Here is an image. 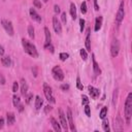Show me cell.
Segmentation results:
<instances>
[{
    "label": "cell",
    "mask_w": 132,
    "mask_h": 132,
    "mask_svg": "<svg viewBox=\"0 0 132 132\" xmlns=\"http://www.w3.org/2000/svg\"><path fill=\"white\" fill-rule=\"evenodd\" d=\"M102 128L105 132H108L109 131V124H108V121L107 120H103L102 122Z\"/></svg>",
    "instance_id": "cell-24"
},
{
    "label": "cell",
    "mask_w": 132,
    "mask_h": 132,
    "mask_svg": "<svg viewBox=\"0 0 132 132\" xmlns=\"http://www.w3.org/2000/svg\"><path fill=\"white\" fill-rule=\"evenodd\" d=\"M61 90H63V91H67L68 89H69V86L67 85V84H63V85H61Z\"/></svg>",
    "instance_id": "cell-39"
},
{
    "label": "cell",
    "mask_w": 132,
    "mask_h": 132,
    "mask_svg": "<svg viewBox=\"0 0 132 132\" xmlns=\"http://www.w3.org/2000/svg\"><path fill=\"white\" fill-rule=\"evenodd\" d=\"M0 78H1V84H2V85H4V84H5V80H4L3 76H2V74H0Z\"/></svg>",
    "instance_id": "cell-47"
},
{
    "label": "cell",
    "mask_w": 132,
    "mask_h": 132,
    "mask_svg": "<svg viewBox=\"0 0 132 132\" xmlns=\"http://www.w3.org/2000/svg\"><path fill=\"white\" fill-rule=\"evenodd\" d=\"M51 110H52V106H51V105H46V106H45V108H44V112H45V113H47V112H48V111H51Z\"/></svg>",
    "instance_id": "cell-40"
},
{
    "label": "cell",
    "mask_w": 132,
    "mask_h": 132,
    "mask_svg": "<svg viewBox=\"0 0 132 132\" xmlns=\"http://www.w3.org/2000/svg\"><path fill=\"white\" fill-rule=\"evenodd\" d=\"M101 26H102V16H98L96 19V23H95V28L94 30L95 31H99L101 29Z\"/></svg>",
    "instance_id": "cell-21"
},
{
    "label": "cell",
    "mask_w": 132,
    "mask_h": 132,
    "mask_svg": "<svg viewBox=\"0 0 132 132\" xmlns=\"http://www.w3.org/2000/svg\"><path fill=\"white\" fill-rule=\"evenodd\" d=\"M113 127H114V130H116V131H121V130L123 129V124H122V121H121L120 118L114 119Z\"/></svg>",
    "instance_id": "cell-13"
},
{
    "label": "cell",
    "mask_w": 132,
    "mask_h": 132,
    "mask_svg": "<svg viewBox=\"0 0 132 132\" xmlns=\"http://www.w3.org/2000/svg\"><path fill=\"white\" fill-rule=\"evenodd\" d=\"M52 73H53V76H54V78H55L56 80H58V81L63 80V78H64V73H63L62 69H61L59 66H55V67L53 68V70H52Z\"/></svg>",
    "instance_id": "cell-4"
},
{
    "label": "cell",
    "mask_w": 132,
    "mask_h": 132,
    "mask_svg": "<svg viewBox=\"0 0 132 132\" xmlns=\"http://www.w3.org/2000/svg\"><path fill=\"white\" fill-rule=\"evenodd\" d=\"M12 102H13V105H14V106H18V105L20 104V97L16 96V95H14V96L12 97Z\"/></svg>",
    "instance_id": "cell-28"
},
{
    "label": "cell",
    "mask_w": 132,
    "mask_h": 132,
    "mask_svg": "<svg viewBox=\"0 0 132 132\" xmlns=\"http://www.w3.org/2000/svg\"><path fill=\"white\" fill-rule=\"evenodd\" d=\"M81 104L82 105H86V104H88V102H89V99H88V97L86 96V95H82L81 96Z\"/></svg>",
    "instance_id": "cell-32"
},
{
    "label": "cell",
    "mask_w": 132,
    "mask_h": 132,
    "mask_svg": "<svg viewBox=\"0 0 132 132\" xmlns=\"http://www.w3.org/2000/svg\"><path fill=\"white\" fill-rule=\"evenodd\" d=\"M1 62H2V64H3L5 67H9V66L11 65V60H10V57H8V56L2 57Z\"/></svg>",
    "instance_id": "cell-19"
},
{
    "label": "cell",
    "mask_w": 132,
    "mask_h": 132,
    "mask_svg": "<svg viewBox=\"0 0 132 132\" xmlns=\"http://www.w3.org/2000/svg\"><path fill=\"white\" fill-rule=\"evenodd\" d=\"M47 1H48V0H43V2H47Z\"/></svg>",
    "instance_id": "cell-48"
},
{
    "label": "cell",
    "mask_w": 132,
    "mask_h": 132,
    "mask_svg": "<svg viewBox=\"0 0 132 132\" xmlns=\"http://www.w3.org/2000/svg\"><path fill=\"white\" fill-rule=\"evenodd\" d=\"M59 57H60V60H61V61H65V60H67V59H68L69 55H68L67 53H61Z\"/></svg>",
    "instance_id": "cell-29"
},
{
    "label": "cell",
    "mask_w": 132,
    "mask_h": 132,
    "mask_svg": "<svg viewBox=\"0 0 132 132\" xmlns=\"http://www.w3.org/2000/svg\"><path fill=\"white\" fill-rule=\"evenodd\" d=\"M119 51H120V43H119V40L118 39H113L111 41V44H110V54H111V57H117L118 54H119Z\"/></svg>",
    "instance_id": "cell-5"
},
{
    "label": "cell",
    "mask_w": 132,
    "mask_h": 132,
    "mask_svg": "<svg viewBox=\"0 0 132 132\" xmlns=\"http://www.w3.org/2000/svg\"><path fill=\"white\" fill-rule=\"evenodd\" d=\"M67 119L69 121V126H70V130L71 131H75V126L73 123V118H72V112L70 108H67Z\"/></svg>",
    "instance_id": "cell-9"
},
{
    "label": "cell",
    "mask_w": 132,
    "mask_h": 132,
    "mask_svg": "<svg viewBox=\"0 0 132 132\" xmlns=\"http://www.w3.org/2000/svg\"><path fill=\"white\" fill-rule=\"evenodd\" d=\"M86 51H91V42H90V30L87 32V37H86Z\"/></svg>",
    "instance_id": "cell-23"
},
{
    "label": "cell",
    "mask_w": 132,
    "mask_h": 132,
    "mask_svg": "<svg viewBox=\"0 0 132 132\" xmlns=\"http://www.w3.org/2000/svg\"><path fill=\"white\" fill-rule=\"evenodd\" d=\"M124 16H125V9H124V2L122 1L121 4H120L119 10H118V12H117V16H116L117 22L120 24V23L124 20Z\"/></svg>",
    "instance_id": "cell-7"
},
{
    "label": "cell",
    "mask_w": 132,
    "mask_h": 132,
    "mask_svg": "<svg viewBox=\"0 0 132 132\" xmlns=\"http://www.w3.org/2000/svg\"><path fill=\"white\" fill-rule=\"evenodd\" d=\"M94 6H95V10H99V6L97 4V0H94Z\"/></svg>",
    "instance_id": "cell-44"
},
{
    "label": "cell",
    "mask_w": 132,
    "mask_h": 132,
    "mask_svg": "<svg viewBox=\"0 0 132 132\" xmlns=\"http://www.w3.org/2000/svg\"><path fill=\"white\" fill-rule=\"evenodd\" d=\"M51 123H52V126H53V128H54L55 131H57V132H60L61 131V127H60V125L58 124V122L56 121L55 118H51Z\"/></svg>",
    "instance_id": "cell-18"
},
{
    "label": "cell",
    "mask_w": 132,
    "mask_h": 132,
    "mask_svg": "<svg viewBox=\"0 0 132 132\" xmlns=\"http://www.w3.org/2000/svg\"><path fill=\"white\" fill-rule=\"evenodd\" d=\"M22 44H23V47H24L25 52H26L28 55H30V56L33 57V58H37V57H38L37 50H36V47H35V45H34L33 43H31V42L28 41L27 39L23 38V39H22Z\"/></svg>",
    "instance_id": "cell-2"
},
{
    "label": "cell",
    "mask_w": 132,
    "mask_h": 132,
    "mask_svg": "<svg viewBox=\"0 0 132 132\" xmlns=\"http://www.w3.org/2000/svg\"><path fill=\"white\" fill-rule=\"evenodd\" d=\"M3 54H4V48H3L2 45H0V57L3 56Z\"/></svg>",
    "instance_id": "cell-46"
},
{
    "label": "cell",
    "mask_w": 132,
    "mask_h": 132,
    "mask_svg": "<svg viewBox=\"0 0 132 132\" xmlns=\"http://www.w3.org/2000/svg\"><path fill=\"white\" fill-rule=\"evenodd\" d=\"M80 11H81V13H86L87 12V3L86 2H82L81 3V5H80Z\"/></svg>",
    "instance_id": "cell-30"
},
{
    "label": "cell",
    "mask_w": 132,
    "mask_h": 132,
    "mask_svg": "<svg viewBox=\"0 0 132 132\" xmlns=\"http://www.w3.org/2000/svg\"><path fill=\"white\" fill-rule=\"evenodd\" d=\"M1 24L3 26V28L5 29V31L7 32L8 35L12 36L13 35V27L11 25V22L10 21H7V20H2L1 21Z\"/></svg>",
    "instance_id": "cell-6"
},
{
    "label": "cell",
    "mask_w": 132,
    "mask_h": 132,
    "mask_svg": "<svg viewBox=\"0 0 132 132\" xmlns=\"http://www.w3.org/2000/svg\"><path fill=\"white\" fill-rule=\"evenodd\" d=\"M44 33H45V44H44V47H46L51 43V33H50V30L46 27L44 28Z\"/></svg>",
    "instance_id": "cell-17"
},
{
    "label": "cell",
    "mask_w": 132,
    "mask_h": 132,
    "mask_svg": "<svg viewBox=\"0 0 132 132\" xmlns=\"http://www.w3.org/2000/svg\"><path fill=\"white\" fill-rule=\"evenodd\" d=\"M92 58H93V69H94V72H95L96 75H99L101 73V70H100V68H99V66H98V64H97V62L95 60L94 55H92Z\"/></svg>",
    "instance_id": "cell-16"
},
{
    "label": "cell",
    "mask_w": 132,
    "mask_h": 132,
    "mask_svg": "<svg viewBox=\"0 0 132 132\" xmlns=\"http://www.w3.org/2000/svg\"><path fill=\"white\" fill-rule=\"evenodd\" d=\"M61 20H62L63 24H66V22H67V19H66V12H63V13H62V15H61Z\"/></svg>",
    "instance_id": "cell-37"
},
{
    "label": "cell",
    "mask_w": 132,
    "mask_h": 132,
    "mask_svg": "<svg viewBox=\"0 0 132 132\" xmlns=\"http://www.w3.org/2000/svg\"><path fill=\"white\" fill-rule=\"evenodd\" d=\"M28 34H29V36L31 37V38H34V28H33V26H29L28 27Z\"/></svg>",
    "instance_id": "cell-26"
},
{
    "label": "cell",
    "mask_w": 132,
    "mask_h": 132,
    "mask_svg": "<svg viewBox=\"0 0 132 132\" xmlns=\"http://www.w3.org/2000/svg\"><path fill=\"white\" fill-rule=\"evenodd\" d=\"M6 118H7V124H8V125H13V124H14L15 116H14L13 112H7Z\"/></svg>",
    "instance_id": "cell-15"
},
{
    "label": "cell",
    "mask_w": 132,
    "mask_h": 132,
    "mask_svg": "<svg viewBox=\"0 0 132 132\" xmlns=\"http://www.w3.org/2000/svg\"><path fill=\"white\" fill-rule=\"evenodd\" d=\"M85 112L88 117H91V110H90V106L88 104H86V106H85Z\"/></svg>",
    "instance_id": "cell-33"
},
{
    "label": "cell",
    "mask_w": 132,
    "mask_h": 132,
    "mask_svg": "<svg viewBox=\"0 0 132 132\" xmlns=\"http://www.w3.org/2000/svg\"><path fill=\"white\" fill-rule=\"evenodd\" d=\"M88 90H89V93H90V95H91V97H92L93 99H96V98L99 96V90L95 89L94 87L89 86V87H88Z\"/></svg>",
    "instance_id": "cell-12"
},
{
    "label": "cell",
    "mask_w": 132,
    "mask_h": 132,
    "mask_svg": "<svg viewBox=\"0 0 132 132\" xmlns=\"http://www.w3.org/2000/svg\"><path fill=\"white\" fill-rule=\"evenodd\" d=\"M106 113H107V107L104 106V107L101 109V111H100V118H101V119H104V118L106 117Z\"/></svg>",
    "instance_id": "cell-27"
},
{
    "label": "cell",
    "mask_w": 132,
    "mask_h": 132,
    "mask_svg": "<svg viewBox=\"0 0 132 132\" xmlns=\"http://www.w3.org/2000/svg\"><path fill=\"white\" fill-rule=\"evenodd\" d=\"M30 15H31V18H32L34 21H36L37 23H41V16L35 11L34 8H30Z\"/></svg>",
    "instance_id": "cell-11"
},
{
    "label": "cell",
    "mask_w": 132,
    "mask_h": 132,
    "mask_svg": "<svg viewBox=\"0 0 132 132\" xmlns=\"http://www.w3.org/2000/svg\"><path fill=\"white\" fill-rule=\"evenodd\" d=\"M53 27H54V30H55V32L57 34H61V32H62V26H61V24H60V22H59V20H58L57 16H54L53 18Z\"/></svg>",
    "instance_id": "cell-8"
},
{
    "label": "cell",
    "mask_w": 132,
    "mask_h": 132,
    "mask_svg": "<svg viewBox=\"0 0 132 132\" xmlns=\"http://www.w3.org/2000/svg\"><path fill=\"white\" fill-rule=\"evenodd\" d=\"M32 98H33V94H29V95L26 97V103H27V104H29V103L31 102Z\"/></svg>",
    "instance_id": "cell-35"
},
{
    "label": "cell",
    "mask_w": 132,
    "mask_h": 132,
    "mask_svg": "<svg viewBox=\"0 0 132 132\" xmlns=\"http://www.w3.org/2000/svg\"><path fill=\"white\" fill-rule=\"evenodd\" d=\"M76 87H77V89H79V90H82V89H84V86L81 85L79 77H77V78H76Z\"/></svg>",
    "instance_id": "cell-31"
},
{
    "label": "cell",
    "mask_w": 132,
    "mask_h": 132,
    "mask_svg": "<svg viewBox=\"0 0 132 132\" xmlns=\"http://www.w3.org/2000/svg\"><path fill=\"white\" fill-rule=\"evenodd\" d=\"M79 25H80V32H82L84 27H85V20L84 19H80L79 20Z\"/></svg>",
    "instance_id": "cell-36"
},
{
    "label": "cell",
    "mask_w": 132,
    "mask_h": 132,
    "mask_svg": "<svg viewBox=\"0 0 132 132\" xmlns=\"http://www.w3.org/2000/svg\"><path fill=\"white\" fill-rule=\"evenodd\" d=\"M79 54H80V57L82 58L84 61H86V60L88 59V54H87V51H86L85 48H81V50L79 51Z\"/></svg>",
    "instance_id": "cell-25"
},
{
    "label": "cell",
    "mask_w": 132,
    "mask_h": 132,
    "mask_svg": "<svg viewBox=\"0 0 132 132\" xmlns=\"http://www.w3.org/2000/svg\"><path fill=\"white\" fill-rule=\"evenodd\" d=\"M33 4L36 8H41V3L39 0H33Z\"/></svg>",
    "instance_id": "cell-34"
},
{
    "label": "cell",
    "mask_w": 132,
    "mask_h": 132,
    "mask_svg": "<svg viewBox=\"0 0 132 132\" xmlns=\"http://www.w3.org/2000/svg\"><path fill=\"white\" fill-rule=\"evenodd\" d=\"M116 92L113 93V104H116V101H117V94H118V90H114Z\"/></svg>",
    "instance_id": "cell-42"
},
{
    "label": "cell",
    "mask_w": 132,
    "mask_h": 132,
    "mask_svg": "<svg viewBox=\"0 0 132 132\" xmlns=\"http://www.w3.org/2000/svg\"><path fill=\"white\" fill-rule=\"evenodd\" d=\"M124 113H125V119L127 124L130 123L131 116H132V93L128 94V97L125 102V107H124Z\"/></svg>",
    "instance_id": "cell-1"
},
{
    "label": "cell",
    "mask_w": 132,
    "mask_h": 132,
    "mask_svg": "<svg viewBox=\"0 0 132 132\" xmlns=\"http://www.w3.org/2000/svg\"><path fill=\"white\" fill-rule=\"evenodd\" d=\"M18 89H19V84L16 81H14L13 82V86H12V92H16Z\"/></svg>",
    "instance_id": "cell-38"
},
{
    "label": "cell",
    "mask_w": 132,
    "mask_h": 132,
    "mask_svg": "<svg viewBox=\"0 0 132 132\" xmlns=\"http://www.w3.org/2000/svg\"><path fill=\"white\" fill-rule=\"evenodd\" d=\"M54 10H55L56 13H59V12H60V7H59L58 5H55V6H54Z\"/></svg>",
    "instance_id": "cell-41"
},
{
    "label": "cell",
    "mask_w": 132,
    "mask_h": 132,
    "mask_svg": "<svg viewBox=\"0 0 132 132\" xmlns=\"http://www.w3.org/2000/svg\"><path fill=\"white\" fill-rule=\"evenodd\" d=\"M59 113H60V122H61V125H62V127H63L65 130H67V121H66V116L64 114V112H63L61 109H59Z\"/></svg>",
    "instance_id": "cell-10"
},
{
    "label": "cell",
    "mask_w": 132,
    "mask_h": 132,
    "mask_svg": "<svg viewBox=\"0 0 132 132\" xmlns=\"http://www.w3.org/2000/svg\"><path fill=\"white\" fill-rule=\"evenodd\" d=\"M3 126H4V120L3 118H0V129L3 128Z\"/></svg>",
    "instance_id": "cell-43"
},
{
    "label": "cell",
    "mask_w": 132,
    "mask_h": 132,
    "mask_svg": "<svg viewBox=\"0 0 132 132\" xmlns=\"http://www.w3.org/2000/svg\"><path fill=\"white\" fill-rule=\"evenodd\" d=\"M42 103H43L42 99H41L39 96H36V99H35V108H36L37 110H39V109L41 108Z\"/></svg>",
    "instance_id": "cell-22"
},
{
    "label": "cell",
    "mask_w": 132,
    "mask_h": 132,
    "mask_svg": "<svg viewBox=\"0 0 132 132\" xmlns=\"http://www.w3.org/2000/svg\"><path fill=\"white\" fill-rule=\"evenodd\" d=\"M70 14H71L72 20L76 19V6L74 3H70Z\"/></svg>",
    "instance_id": "cell-20"
},
{
    "label": "cell",
    "mask_w": 132,
    "mask_h": 132,
    "mask_svg": "<svg viewBox=\"0 0 132 132\" xmlns=\"http://www.w3.org/2000/svg\"><path fill=\"white\" fill-rule=\"evenodd\" d=\"M43 93H44V95H45L46 100H47L50 103H55V102H56V100H55V98H54V96H53V93H52V89H51L46 84L43 85Z\"/></svg>",
    "instance_id": "cell-3"
},
{
    "label": "cell",
    "mask_w": 132,
    "mask_h": 132,
    "mask_svg": "<svg viewBox=\"0 0 132 132\" xmlns=\"http://www.w3.org/2000/svg\"><path fill=\"white\" fill-rule=\"evenodd\" d=\"M27 91H28V85H27L25 79H22L21 80V93H22V95L25 96L27 94Z\"/></svg>",
    "instance_id": "cell-14"
},
{
    "label": "cell",
    "mask_w": 132,
    "mask_h": 132,
    "mask_svg": "<svg viewBox=\"0 0 132 132\" xmlns=\"http://www.w3.org/2000/svg\"><path fill=\"white\" fill-rule=\"evenodd\" d=\"M16 107H19V111H21V112H22V111L24 110V106H23L22 104H19V105H18Z\"/></svg>",
    "instance_id": "cell-45"
}]
</instances>
